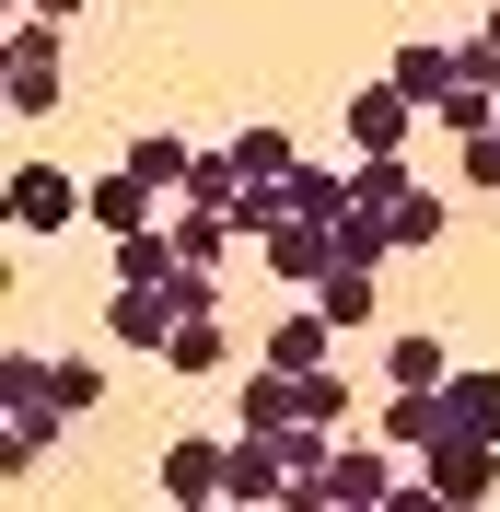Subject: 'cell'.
<instances>
[{
  "label": "cell",
  "mask_w": 500,
  "mask_h": 512,
  "mask_svg": "<svg viewBox=\"0 0 500 512\" xmlns=\"http://www.w3.org/2000/svg\"><path fill=\"white\" fill-rule=\"evenodd\" d=\"M24 12H47V24H82V0H24Z\"/></svg>",
  "instance_id": "26"
},
{
  "label": "cell",
  "mask_w": 500,
  "mask_h": 512,
  "mask_svg": "<svg viewBox=\"0 0 500 512\" xmlns=\"http://www.w3.org/2000/svg\"><path fill=\"white\" fill-rule=\"evenodd\" d=\"M59 94H70V70H59V24H47V12H24V24L0 35V105H12V117H47Z\"/></svg>",
  "instance_id": "3"
},
{
  "label": "cell",
  "mask_w": 500,
  "mask_h": 512,
  "mask_svg": "<svg viewBox=\"0 0 500 512\" xmlns=\"http://www.w3.org/2000/svg\"><path fill=\"white\" fill-rule=\"evenodd\" d=\"M221 466H233V431H175L163 443V501H221Z\"/></svg>",
  "instance_id": "7"
},
{
  "label": "cell",
  "mask_w": 500,
  "mask_h": 512,
  "mask_svg": "<svg viewBox=\"0 0 500 512\" xmlns=\"http://www.w3.org/2000/svg\"><path fill=\"white\" fill-rule=\"evenodd\" d=\"M419 489H431L442 512H477L500 489V443H477V431H442V443H419Z\"/></svg>",
  "instance_id": "4"
},
{
  "label": "cell",
  "mask_w": 500,
  "mask_h": 512,
  "mask_svg": "<svg viewBox=\"0 0 500 512\" xmlns=\"http://www.w3.org/2000/svg\"><path fill=\"white\" fill-rule=\"evenodd\" d=\"M442 419L477 431V443H500V373L489 361H454V373H442Z\"/></svg>",
  "instance_id": "13"
},
{
  "label": "cell",
  "mask_w": 500,
  "mask_h": 512,
  "mask_svg": "<svg viewBox=\"0 0 500 512\" xmlns=\"http://www.w3.org/2000/svg\"><path fill=\"white\" fill-rule=\"evenodd\" d=\"M384 443L396 454H419V443H442V431H454V419H442V384H396V396H384V419H373Z\"/></svg>",
  "instance_id": "14"
},
{
  "label": "cell",
  "mask_w": 500,
  "mask_h": 512,
  "mask_svg": "<svg viewBox=\"0 0 500 512\" xmlns=\"http://www.w3.org/2000/svg\"><path fill=\"white\" fill-rule=\"evenodd\" d=\"M442 373H454V338H431V326L384 338V384H442Z\"/></svg>",
  "instance_id": "19"
},
{
  "label": "cell",
  "mask_w": 500,
  "mask_h": 512,
  "mask_svg": "<svg viewBox=\"0 0 500 512\" xmlns=\"http://www.w3.org/2000/svg\"><path fill=\"white\" fill-rule=\"evenodd\" d=\"M82 210H94V175H70V163H12V187H0V222L35 233V245H47V233H70Z\"/></svg>",
  "instance_id": "2"
},
{
  "label": "cell",
  "mask_w": 500,
  "mask_h": 512,
  "mask_svg": "<svg viewBox=\"0 0 500 512\" xmlns=\"http://www.w3.org/2000/svg\"><path fill=\"white\" fill-rule=\"evenodd\" d=\"M384 233H396V256H419V245H442V233H454V198H431V187H407L396 210H384Z\"/></svg>",
  "instance_id": "20"
},
{
  "label": "cell",
  "mask_w": 500,
  "mask_h": 512,
  "mask_svg": "<svg viewBox=\"0 0 500 512\" xmlns=\"http://www.w3.org/2000/svg\"><path fill=\"white\" fill-rule=\"evenodd\" d=\"M163 210H175V198H163L152 175H140V163L117 152V163H105V175H94V210H82V222H105V233H152Z\"/></svg>",
  "instance_id": "6"
},
{
  "label": "cell",
  "mask_w": 500,
  "mask_h": 512,
  "mask_svg": "<svg viewBox=\"0 0 500 512\" xmlns=\"http://www.w3.org/2000/svg\"><path fill=\"white\" fill-rule=\"evenodd\" d=\"M407 187H419V175H407V152H361V163H349V210H396Z\"/></svg>",
  "instance_id": "22"
},
{
  "label": "cell",
  "mask_w": 500,
  "mask_h": 512,
  "mask_svg": "<svg viewBox=\"0 0 500 512\" xmlns=\"http://www.w3.org/2000/svg\"><path fill=\"white\" fill-rule=\"evenodd\" d=\"M477 35H500V0H489V24H477Z\"/></svg>",
  "instance_id": "27"
},
{
  "label": "cell",
  "mask_w": 500,
  "mask_h": 512,
  "mask_svg": "<svg viewBox=\"0 0 500 512\" xmlns=\"http://www.w3.org/2000/svg\"><path fill=\"white\" fill-rule=\"evenodd\" d=\"M221 501H291V466H280V443H268V431H245V419H233V466H221Z\"/></svg>",
  "instance_id": "8"
},
{
  "label": "cell",
  "mask_w": 500,
  "mask_h": 512,
  "mask_svg": "<svg viewBox=\"0 0 500 512\" xmlns=\"http://www.w3.org/2000/svg\"><path fill=\"white\" fill-rule=\"evenodd\" d=\"M152 361H175V373H221V361H233V338H221V315H175Z\"/></svg>",
  "instance_id": "17"
},
{
  "label": "cell",
  "mask_w": 500,
  "mask_h": 512,
  "mask_svg": "<svg viewBox=\"0 0 500 512\" xmlns=\"http://www.w3.org/2000/svg\"><path fill=\"white\" fill-rule=\"evenodd\" d=\"M59 431H70V408H47V396L0 408V466H12V478H24V466H47V454H59Z\"/></svg>",
  "instance_id": "11"
},
{
  "label": "cell",
  "mask_w": 500,
  "mask_h": 512,
  "mask_svg": "<svg viewBox=\"0 0 500 512\" xmlns=\"http://www.w3.org/2000/svg\"><path fill=\"white\" fill-rule=\"evenodd\" d=\"M291 163H303V152H291V128H280V117H268V128H245V140H233V175H245V198H256V187H280Z\"/></svg>",
  "instance_id": "18"
},
{
  "label": "cell",
  "mask_w": 500,
  "mask_h": 512,
  "mask_svg": "<svg viewBox=\"0 0 500 512\" xmlns=\"http://www.w3.org/2000/svg\"><path fill=\"white\" fill-rule=\"evenodd\" d=\"M303 419H326V431H349V373L326 361V373H303Z\"/></svg>",
  "instance_id": "24"
},
{
  "label": "cell",
  "mask_w": 500,
  "mask_h": 512,
  "mask_svg": "<svg viewBox=\"0 0 500 512\" xmlns=\"http://www.w3.org/2000/svg\"><path fill=\"white\" fill-rule=\"evenodd\" d=\"M419 117H431V105L407 94L396 70H384V82H349V152H407V140H419Z\"/></svg>",
  "instance_id": "5"
},
{
  "label": "cell",
  "mask_w": 500,
  "mask_h": 512,
  "mask_svg": "<svg viewBox=\"0 0 500 512\" xmlns=\"http://www.w3.org/2000/svg\"><path fill=\"white\" fill-rule=\"evenodd\" d=\"M396 489H407V478H396V443H384V431H373V443H349V431H338V454L314 466L303 512H384Z\"/></svg>",
  "instance_id": "1"
},
{
  "label": "cell",
  "mask_w": 500,
  "mask_h": 512,
  "mask_svg": "<svg viewBox=\"0 0 500 512\" xmlns=\"http://www.w3.org/2000/svg\"><path fill=\"white\" fill-rule=\"evenodd\" d=\"M233 419H245V431H280V419H303V373H280V361H256V373L233 384Z\"/></svg>",
  "instance_id": "15"
},
{
  "label": "cell",
  "mask_w": 500,
  "mask_h": 512,
  "mask_svg": "<svg viewBox=\"0 0 500 512\" xmlns=\"http://www.w3.org/2000/svg\"><path fill=\"white\" fill-rule=\"evenodd\" d=\"M128 163H140V175H152L163 198H187V175H198V152L175 140V128H140V140H128Z\"/></svg>",
  "instance_id": "21"
},
{
  "label": "cell",
  "mask_w": 500,
  "mask_h": 512,
  "mask_svg": "<svg viewBox=\"0 0 500 512\" xmlns=\"http://www.w3.org/2000/svg\"><path fill=\"white\" fill-rule=\"evenodd\" d=\"M384 70H396V82H407V94H419V105H442V94H454V82H466V59H454L442 35H419V47H396V59H384Z\"/></svg>",
  "instance_id": "16"
},
{
  "label": "cell",
  "mask_w": 500,
  "mask_h": 512,
  "mask_svg": "<svg viewBox=\"0 0 500 512\" xmlns=\"http://www.w3.org/2000/svg\"><path fill=\"white\" fill-rule=\"evenodd\" d=\"M314 303L338 315V338H361V326L384 315V256H338V268L314 280Z\"/></svg>",
  "instance_id": "9"
},
{
  "label": "cell",
  "mask_w": 500,
  "mask_h": 512,
  "mask_svg": "<svg viewBox=\"0 0 500 512\" xmlns=\"http://www.w3.org/2000/svg\"><path fill=\"white\" fill-rule=\"evenodd\" d=\"M256 245H268V268H280V280H303V291L338 268V222H303V210H291V222H268Z\"/></svg>",
  "instance_id": "10"
},
{
  "label": "cell",
  "mask_w": 500,
  "mask_h": 512,
  "mask_svg": "<svg viewBox=\"0 0 500 512\" xmlns=\"http://www.w3.org/2000/svg\"><path fill=\"white\" fill-rule=\"evenodd\" d=\"M268 361H280V373H326V361H338V315H326V303L280 315V326H268Z\"/></svg>",
  "instance_id": "12"
},
{
  "label": "cell",
  "mask_w": 500,
  "mask_h": 512,
  "mask_svg": "<svg viewBox=\"0 0 500 512\" xmlns=\"http://www.w3.org/2000/svg\"><path fill=\"white\" fill-rule=\"evenodd\" d=\"M454 175H466V187H489V198H500V128H477V140H454Z\"/></svg>",
  "instance_id": "25"
},
{
  "label": "cell",
  "mask_w": 500,
  "mask_h": 512,
  "mask_svg": "<svg viewBox=\"0 0 500 512\" xmlns=\"http://www.w3.org/2000/svg\"><path fill=\"white\" fill-rule=\"evenodd\" d=\"M47 396H59V408H70V431H82V419L105 408V361H82V350H59V361H47Z\"/></svg>",
  "instance_id": "23"
}]
</instances>
